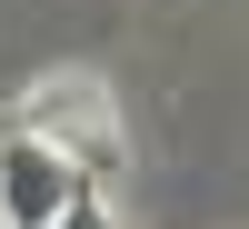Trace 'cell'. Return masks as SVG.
Returning a JSON list of instances; mask_svg holds the SVG:
<instances>
[{
    "label": "cell",
    "mask_w": 249,
    "mask_h": 229,
    "mask_svg": "<svg viewBox=\"0 0 249 229\" xmlns=\"http://www.w3.org/2000/svg\"><path fill=\"white\" fill-rule=\"evenodd\" d=\"M10 130H30V140H50V150H70L80 170H90V190H110V179H120V110H110V90H100L90 70H50L30 100H20Z\"/></svg>",
    "instance_id": "cell-2"
},
{
    "label": "cell",
    "mask_w": 249,
    "mask_h": 229,
    "mask_svg": "<svg viewBox=\"0 0 249 229\" xmlns=\"http://www.w3.org/2000/svg\"><path fill=\"white\" fill-rule=\"evenodd\" d=\"M80 219H100L90 170L30 130H0V229H80Z\"/></svg>",
    "instance_id": "cell-1"
}]
</instances>
